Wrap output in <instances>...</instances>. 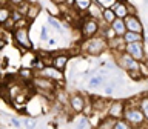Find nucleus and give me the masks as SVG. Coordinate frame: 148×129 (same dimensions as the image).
Segmentation results:
<instances>
[{
    "label": "nucleus",
    "mask_w": 148,
    "mask_h": 129,
    "mask_svg": "<svg viewBox=\"0 0 148 129\" xmlns=\"http://www.w3.org/2000/svg\"><path fill=\"white\" fill-rule=\"evenodd\" d=\"M97 3L102 9H113L117 3V0H97Z\"/></svg>",
    "instance_id": "393cba45"
},
{
    "label": "nucleus",
    "mask_w": 148,
    "mask_h": 129,
    "mask_svg": "<svg viewBox=\"0 0 148 129\" xmlns=\"http://www.w3.org/2000/svg\"><path fill=\"white\" fill-rule=\"evenodd\" d=\"M46 25H48V28H53L57 34H63V23H62L60 18L48 16V18H46Z\"/></svg>",
    "instance_id": "6ab92c4d"
},
{
    "label": "nucleus",
    "mask_w": 148,
    "mask_h": 129,
    "mask_svg": "<svg viewBox=\"0 0 148 129\" xmlns=\"http://www.w3.org/2000/svg\"><path fill=\"white\" fill-rule=\"evenodd\" d=\"M48 43V46H54V45H57V39H54V37H49V40L46 41Z\"/></svg>",
    "instance_id": "2f4dec72"
},
{
    "label": "nucleus",
    "mask_w": 148,
    "mask_h": 129,
    "mask_svg": "<svg viewBox=\"0 0 148 129\" xmlns=\"http://www.w3.org/2000/svg\"><path fill=\"white\" fill-rule=\"evenodd\" d=\"M111 29L116 32L117 37H123V34L127 32V26H125V22L120 20V18H116V20L111 23Z\"/></svg>",
    "instance_id": "aec40b11"
},
{
    "label": "nucleus",
    "mask_w": 148,
    "mask_h": 129,
    "mask_svg": "<svg viewBox=\"0 0 148 129\" xmlns=\"http://www.w3.org/2000/svg\"><path fill=\"white\" fill-rule=\"evenodd\" d=\"M12 39L16 46H18L23 51H31L32 46V40L29 35V28H20V29H14L12 31Z\"/></svg>",
    "instance_id": "39448f33"
},
{
    "label": "nucleus",
    "mask_w": 148,
    "mask_h": 129,
    "mask_svg": "<svg viewBox=\"0 0 148 129\" xmlns=\"http://www.w3.org/2000/svg\"><path fill=\"white\" fill-rule=\"evenodd\" d=\"M139 109L142 111V114L145 115V118H147V122H148V92L147 94H143L142 97H139Z\"/></svg>",
    "instance_id": "4be33fe9"
},
{
    "label": "nucleus",
    "mask_w": 148,
    "mask_h": 129,
    "mask_svg": "<svg viewBox=\"0 0 148 129\" xmlns=\"http://www.w3.org/2000/svg\"><path fill=\"white\" fill-rule=\"evenodd\" d=\"M22 126H25V129H37L36 117H25L22 120Z\"/></svg>",
    "instance_id": "b1692460"
},
{
    "label": "nucleus",
    "mask_w": 148,
    "mask_h": 129,
    "mask_svg": "<svg viewBox=\"0 0 148 129\" xmlns=\"http://www.w3.org/2000/svg\"><path fill=\"white\" fill-rule=\"evenodd\" d=\"M113 129H134V128H133L128 122H125V120L122 118V120H116Z\"/></svg>",
    "instance_id": "a878e982"
},
{
    "label": "nucleus",
    "mask_w": 148,
    "mask_h": 129,
    "mask_svg": "<svg viewBox=\"0 0 148 129\" xmlns=\"http://www.w3.org/2000/svg\"><path fill=\"white\" fill-rule=\"evenodd\" d=\"M88 103V97L83 92H71L68 100V111L71 115H82Z\"/></svg>",
    "instance_id": "20e7f679"
},
{
    "label": "nucleus",
    "mask_w": 148,
    "mask_h": 129,
    "mask_svg": "<svg viewBox=\"0 0 148 129\" xmlns=\"http://www.w3.org/2000/svg\"><path fill=\"white\" fill-rule=\"evenodd\" d=\"M125 103H127V108H125L123 112V120L128 122L134 129H148V122L145 118V115L142 114V111L139 109V97H130V98H125Z\"/></svg>",
    "instance_id": "f257e3e1"
},
{
    "label": "nucleus",
    "mask_w": 148,
    "mask_h": 129,
    "mask_svg": "<svg viewBox=\"0 0 148 129\" xmlns=\"http://www.w3.org/2000/svg\"><path fill=\"white\" fill-rule=\"evenodd\" d=\"M125 52L136 60V62H148V51L145 43H130L125 46Z\"/></svg>",
    "instance_id": "0eeeda50"
},
{
    "label": "nucleus",
    "mask_w": 148,
    "mask_h": 129,
    "mask_svg": "<svg viewBox=\"0 0 148 129\" xmlns=\"http://www.w3.org/2000/svg\"><path fill=\"white\" fill-rule=\"evenodd\" d=\"M125 26H127V31L130 32H136V34H143L145 32V26H143V22L140 20V17L137 16H128L125 18Z\"/></svg>",
    "instance_id": "1a4fd4ad"
},
{
    "label": "nucleus",
    "mask_w": 148,
    "mask_h": 129,
    "mask_svg": "<svg viewBox=\"0 0 148 129\" xmlns=\"http://www.w3.org/2000/svg\"><path fill=\"white\" fill-rule=\"evenodd\" d=\"M125 108H127L125 98H113V100H110L108 109H106V117H110L113 120H122Z\"/></svg>",
    "instance_id": "6e6552de"
},
{
    "label": "nucleus",
    "mask_w": 148,
    "mask_h": 129,
    "mask_svg": "<svg viewBox=\"0 0 148 129\" xmlns=\"http://www.w3.org/2000/svg\"><path fill=\"white\" fill-rule=\"evenodd\" d=\"M114 63L120 71H123L125 74L133 72V71H139V62H136L131 55H128L127 52H122L114 57Z\"/></svg>",
    "instance_id": "423d86ee"
},
{
    "label": "nucleus",
    "mask_w": 148,
    "mask_h": 129,
    "mask_svg": "<svg viewBox=\"0 0 148 129\" xmlns=\"http://www.w3.org/2000/svg\"><path fill=\"white\" fill-rule=\"evenodd\" d=\"M108 80H110V77H102V75L97 74V75L91 77L90 80H88L86 88H88V89H100V88H103V85Z\"/></svg>",
    "instance_id": "2eb2a0df"
},
{
    "label": "nucleus",
    "mask_w": 148,
    "mask_h": 129,
    "mask_svg": "<svg viewBox=\"0 0 148 129\" xmlns=\"http://www.w3.org/2000/svg\"><path fill=\"white\" fill-rule=\"evenodd\" d=\"M69 62H71V57L65 51H59V52L53 54V66L56 69H59V71H62V72L66 71Z\"/></svg>",
    "instance_id": "9d476101"
},
{
    "label": "nucleus",
    "mask_w": 148,
    "mask_h": 129,
    "mask_svg": "<svg viewBox=\"0 0 148 129\" xmlns=\"http://www.w3.org/2000/svg\"><path fill=\"white\" fill-rule=\"evenodd\" d=\"M127 75H128L130 78H131L133 81H142V80H143V78H142V75H140V72H139V71H133V72H128Z\"/></svg>",
    "instance_id": "7c9ffc66"
},
{
    "label": "nucleus",
    "mask_w": 148,
    "mask_h": 129,
    "mask_svg": "<svg viewBox=\"0 0 148 129\" xmlns=\"http://www.w3.org/2000/svg\"><path fill=\"white\" fill-rule=\"evenodd\" d=\"M9 124H11L12 128H16V129H22V120H18L17 117H9Z\"/></svg>",
    "instance_id": "c756f323"
},
{
    "label": "nucleus",
    "mask_w": 148,
    "mask_h": 129,
    "mask_svg": "<svg viewBox=\"0 0 148 129\" xmlns=\"http://www.w3.org/2000/svg\"><path fill=\"white\" fill-rule=\"evenodd\" d=\"M11 6H9L8 2H5L3 5H0V26L5 25L9 18H11Z\"/></svg>",
    "instance_id": "a211bd4d"
},
{
    "label": "nucleus",
    "mask_w": 148,
    "mask_h": 129,
    "mask_svg": "<svg viewBox=\"0 0 148 129\" xmlns=\"http://www.w3.org/2000/svg\"><path fill=\"white\" fill-rule=\"evenodd\" d=\"M114 123H116V120L110 118V117H103L99 123L96 124L94 129H113L114 128Z\"/></svg>",
    "instance_id": "5701e85b"
},
{
    "label": "nucleus",
    "mask_w": 148,
    "mask_h": 129,
    "mask_svg": "<svg viewBox=\"0 0 148 129\" xmlns=\"http://www.w3.org/2000/svg\"><path fill=\"white\" fill-rule=\"evenodd\" d=\"M88 126H90V120L82 115V118L77 122V124L74 126V129H88Z\"/></svg>",
    "instance_id": "c85d7f7f"
},
{
    "label": "nucleus",
    "mask_w": 148,
    "mask_h": 129,
    "mask_svg": "<svg viewBox=\"0 0 148 129\" xmlns=\"http://www.w3.org/2000/svg\"><path fill=\"white\" fill-rule=\"evenodd\" d=\"M49 31H48V25H43L40 28V41H48L49 40Z\"/></svg>",
    "instance_id": "cd10ccee"
},
{
    "label": "nucleus",
    "mask_w": 148,
    "mask_h": 129,
    "mask_svg": "<svg viewBox=\"0 0 148 129\" xmlns=\"http://www.w3.org/2000/svg\"><path fill=\"white\" fill-rule=\"evenodd\" d=\"M91 2H92V0H74L73 11L76 12V14H80L82 17H85L88 8L91 6Z\"/></svg>",
    "instance_id": "4468645a"
},
{
    "label": "nucleus",
    "mask_w": 148,
    "mask_h": 129,
    "mask_svg": "<svg viewBox=\"0 0 148 129\" xmlns=\"http://www.w3.org/2000/svg\"><path fill=\"white\" fill-rule=\"evenodd\" d=\"M102 12H103V9L99 6L97 0H92V2H91V6L88 8V11H86V17L92 18V20L100 22V20H102Z\"/></svg>",
    "instance_id": "ddd939ff"
},
{
    "label": "nucleus",
    "mask_w": 148,
    "mask_h": 129,
    "mask_svg": "<svg viewBox=\"0 0 148 129\" xmlns=\"http://www.w3.org/2000/svg\"><path fill=\"white\" fill-rule=\"evenodd\" d=\"M125 46H127V45H125V41H123L122 37H116V39H113L111 41H108V51H111L113 57L125 52Z\"/></svg>",
    "instance_id": "9b49d317"
},
{
    "label": "nucleus",
    "mask_w": 148,
    "mask_h": 129,
    "mask_svg": "<svg viewBox=\"0 0 148 129\" xmlns=\"http://www.w3.org/2000/svg\"><path fill=\"white\" fill-rule=\"evenodd\" d=\"M113 11L116 14V18H120V20H125V18L130 16L127 2H117V3H116V6L113 8Z\"/></svg>",
    "instance_id": "f3484780"
},
{
    "label": "nucleus",
    "mask_w": 148,
    "mask_h": 129,
    "mask_svg": "<svg viewBox=\"0 0 148 129\" xmlns=\"http://www.w3.org/2000/svg\"><path fill=\"white\" fill-rule=\"evenodd\" d=\"M116 20V14L113 9H103V12H102V23L106 26H111V23Z\"/></svg>",
    "instance_id": "412c9836"
},
{
    "label": "nucleus",
    "mask_w": 148,
    "mask_h": 129,
    "mask_svg": "<svg viewBox=\"0 0 148 129\" xmlns=\"http://www.w3.org/2000/svg\"><path fill=\"white\" fill-rule=\"evenodd\" d=\"M40 11H42V3L40 2H29V6H28V12H26L25 18L29 23H32L37 17H39Z\"/></svg>",
    "instance_id": "f8f14e48"
},
{
    "label": "nucleus",
    "mask_w": 148,
    "mask_h": 129,
    "mask_svg": "<svg viewBox=\"0 0 148 129\" xmlns=\"http://www.w3.org/2000/svg\"><path fill=\"white\" fill-rule=\"evenodd\" d=\"M122 39L125 41V45H130V43H145V35H143V34H136V32H130V31L125 32Z\"/></svg>",
    "instance_id": "dca6fc26"
},
{
    "label": "nucleus",
    "mask_w": 148,
    "mask_h": 129,
    "mask_svg": "<svg viewBox=\"0 0 148 129\" xmlns=\"http://www.w3.org/2000/svg\"><path fill=\"white\" fill-rule=\"evenodd\" d=\"M79 31H80V35L83 37V40L86 39H92V37L99 35L100 31V23L97 20H92L90 17H80L79 20Z\"/></svg>",
    "instance_id": "7ed1b4c3"
},
{
    "label": "nucleus",
    "mask_w": 148,
    "mask_h": 129,
    "mask_svg": "<svg viewBox=\"0 0 148 129\" xmlns=\"http://www.w3.org/2000/svg\"><path fill=\"white\" fill-rule=\"evenodd\" d=\"M139 72H140L143 80H148V62L139 63Z\"/></svg>",
    "instance_id": "bb28decb"
},
{
    "label": "nucleus",
    "mask_w": 148,
    "mask_h": 129,
    "mask_svg": "<svg viewBox=\"0 0 148 129\" xmlns=\"http://www.w3.org/2000/svg\"><path fill=\"white\" fill-rule=\"evenodd\" d=\"M80 51L86 55H91V57H99V55L108 51V43L100 35H96L92 39L83 40L80 45Z\"/></svg>",
    "instance_id": "f03ea898"
}]
</instances>
